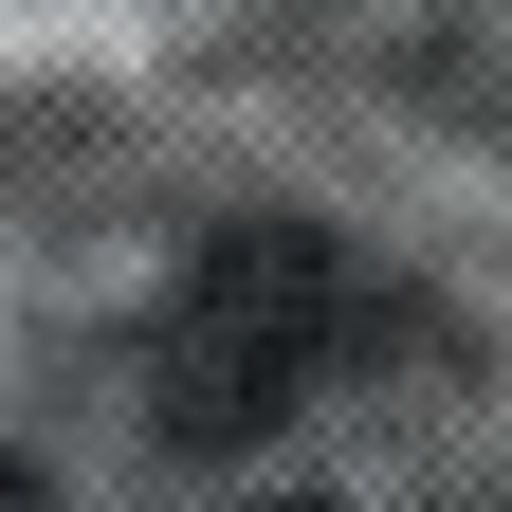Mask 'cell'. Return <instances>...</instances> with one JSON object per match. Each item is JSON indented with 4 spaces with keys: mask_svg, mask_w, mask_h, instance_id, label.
<instances>
[{
    "mask_svg": "<svg viewBox=\"0 0 512 512\" xmlns=\"http://www.w3.org/2000/svg\"><path fill=\"white\" fill-rule=\"evenodd\" d=\"M256 512H330V494H256Z\"/></svg>",
    "mask_w": 512,
    "mask_h": 512,
    "instance_id": "3957f363",
    "label": "cell"
},
{
    "mask_svg": "<svg viewBox=\"0 0 512 512\" xmlns=\"http://www.w3.org/2000/svg\"><path fill=\"white\" fill-rule=\"evenodd\" d=\"M0 512H55V494H37V476H19V458H0Z\"/></svg>",
    "mask_w": 512,
    "mask_h": 512,
    "instance_id": "7a4b0ae2",
    "label": "cell"
},
{
    "mask_svg": "<svg viewBox=\"0 0 512 512\" xmlns=\"http://www.w3.org/2000/svg\"><path fill=\"white\" fill-rule=\"evenodd\" d=\"M330 330H348L330 238H311V220H220L202 256H183L165 330H147V421L183 439V458H238V439H275L311 403Z\"/></svg>",
    "mask_w": 512,
    "mask_h": 512,
    "instance_id": "6da1fadb",
    "label": "cell"
}]
</instances>
